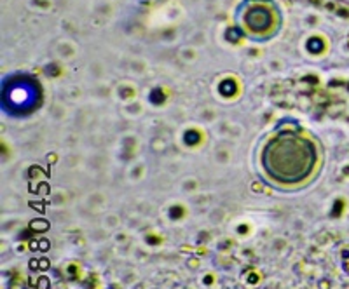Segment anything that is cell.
<instances>
[{"label":"cell","instance_id":"obj_1","mask_svg":"<svg viewBox=\"0 0 349 289\" xmlns=\"http://www.w3.org/2000/svg\"><path fill=\"white\" fill-rule=\"evenodd\" d=\"M319 148L311 136L299 127L279 125L266 141L260 164L266 174L283 185L305 182L318 164Z\"/></svg>","mask_w":349,"mask_h":289},{"label":"cell","instance_id":"obj_3","mask_svg":"<svg viewBox=\"0 0 349 289\" xmlns=\"http://www.w3.org/2000/svg\"><path fill=\"white\" fill-rule=\"evenodd\" d=\"M241 25L255 39H269L279 28V11L269 0H246L243 5Z\"/></svg>","mask_w":349,"mask_h":289},{"label":"cell","instance_id":"obj_2","mask_svg":"<svg viewBox=\"0 0 349 289\" xmlns=\"http://www.w3.org/2000/svg\"><path fill=\"white\" fill-rule=\"evenodd\" d=\"M42 103V89L30 75H13L2 86V110L9 115L21 117L33 113Z\"/></svg>","mask_w":349,"mask_h":289}]
</instances>
